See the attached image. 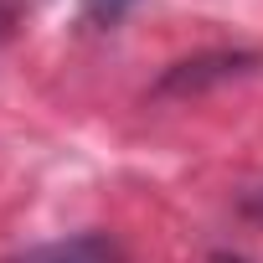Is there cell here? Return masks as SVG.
Segmentation results:
<instances>
[{"mask_svg": "<svg viewBox=\"0 0 263 263\" xmlns=\"http://www.w3.org/2000/svg\"><path fill=\"white\" fill-rule=\"evenodd\" d=\"M248 62H253V57H242V52L191 57V62H176V67L160 78V88H155V93H201V88H212V83H227V78L248 72Z\"/></svg>", "mask_w": 263, "mask_h": 263, "instance_id": "obj_2", "label": "cell"}, {"mask_svg": "<svg viewBox=\"0 0 263 263\" xmlns=\"http://www.w3.org/2000/svg\"><path fill=\"white\" fill-rule=\"evenodd\" d=\"M16 263H129V253L114 232H72V237H57V242L21 253Z\"/></svg>", "mask_w": 263, "mask_h": 263, "instance_id": "obj_1", "label": "cell"}, {"mask_svg": "<svg viewBox=\"0 0 263 263\" xmlns=\"http://www.w3.org/2000/svg\"><path fill=\"white\" fill-rule=\"evenodd\" d=\"M31 6H36V0H0V26H11V21H16L21 11H31Z\"/></svg>", "mask_w": 263, "mask_h": 263, "instance_id": "obj_4", "label": "cell"}, {"mask_svg": "<svg viewBox=\"0 0 263 263\" xmlns=\"http://www.w3.org/2000/svg\"><path fill=\"white\" fill-rule=\"evenodd\" d=\"M140 0H88V21H98V26H114L119 16H129Z\"/></svg>", "mask_w": 263, "mask_h": 263, "instance_id": "obj_3", "label": "cell"}]
</instances>
